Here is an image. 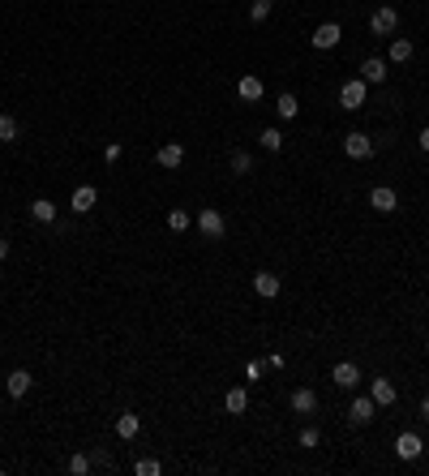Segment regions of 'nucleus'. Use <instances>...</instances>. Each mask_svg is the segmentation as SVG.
<instances>
[{
    "instance_id": "bb28decb",
    "label": "nucleus",
    "mask_w": 429,
    "mask_h": 476,
    "mask_svg": "<svg viewBox=\"0 0 429 476\" xmlns=\"http://www.w3.org/2000/svg\"><path fill=\"white\" fill-rule=\"evenodd\" d=\"M90 468H94V459H90V455H82V451H77V455L69 459V472H73V476H86Z\"/></svg>"
},
{
    "instance_id": "aec40b11",
    "label": "nucleus",
    "mask_w": 429,
    "mask_h": 476,
    "mask_svg": "<svg viewBox=\"0 0 429 476\" xmlns=\"http://www.w3.org/2000/svg\"><path fill=\"white\" fill-rule=\"evenodd\" d=\"M138 429H142L138 412H120L116 416V438H138Z\"/></svg>"
},
{
    "instance_id": "a211bd4d",
    "label": "nucleus",
    "mask_w": 429,
    "mask_h": 476,
    "mask_svg": "<svg viewBox=\"0 0 429 476\" xmlns=\"http://www.w3.org/2000/svg\"><path fill=\"white\" fill-rule=\"evenodd\" d=\"M30 219H35V224H56V202L52 198H35L30 202Z\"/></svg>"
},
{
    "instance_id": "4468645a",
    "label": "nucleus",
    "mask_w": 429,
    "mask_h": 476,
    "mask_svg": "<svg viewBox=\"0 0 429 476\" xmlns=\"http://www.w3.org/2000/svg\"><path fill=\"white\" fill-rule=\"evenodd\" d=\"M35 386V378H30L26 369H13L9 378H5V391H9V399H22V395Z\"/></svg>"
},
{
    "instance_id": "c756f323",
    "label": "nucleus",
    "mask_w": 429,
    "mask_h": 476,
    "mask_svg": "<svg viewBox=\"0 0 429 476\" xmlns=\"http://www.w3.org/2000/svg\"><path fill=\"white\" fill-rule=\"evenodd\" d=\"M120 159H125V146L120 142H107L103 146V163H120Z\"/></svg>"
},
{
    "instance_id": "cd10ccee",
    "label": "nucleus",
    "mask_w": 429,
    "mask_h": 476,
    "mask_svg": "<svg viewBox=\"0 0 429 476\" xmlns=\"http://www.w3.org/2000/svg\"><path fill=\"white\" fill-rule=\"evenodd\" d=\"M133 472H138V476H159V472H164V464H159V459H138Z\"/></svg>"
},
{
    "instance_id": "a878e982",
    "label": "nucleus",
    "mask_w": 429,
    "mask_h": 476,
    "mask_svg": "<svg viewBox=\"0 0 429 476\" xmlns=\"http://www.w3.org/2000/svg\"><path fill=\"white\" fill-rule=\"evenodd\" d=\"M271 5H275V0H253V5H249V22H266V18H271Z\"/></svg>"
},
{
    "instance_id": "ddd939ff",
    "label": "nucleus",
    "mask_w": 429,
    "mask_h": 476,
    "mask_svg": "<svg viewBox=\"0 0 429 476\" xmlns=\"http://www.w3.org/2000/svg\"><path fill=\"white\" fill-rule=\"evenodd\" d=\"M288 404H292V412H300V416H313V412H317V395L309 386H296Z\"/></svg>"
},
{
    "instance_id": "9b49d317",
    "label": "nucleus",
    "mask_w": 429,
    "mask_h": 476,
    "mask_svg": "<svg viewBox=\"0 0 429 476\" xmlns=\"http://www.w3.org/2000/svg\"><path fill=\"white\" fill-rule=\"evenodd\" d=\"M253 292L271 300V296H279V292H283V279H279V275H271V271H258V275H253Z\"/></svg>"
},
{
    "instance_id": "39448f33",
    "label": "nucleus",
    "mask_w": 429,
    "mask_h": 476,
    "mask_svg": "<svg viewBox=\"0 0 429 476\" xmlns=\"http://www.w3.org/2000/svg\"><path fill=\"white\" fill-rule=\"evenodd\" d=\"M343 155L356 159V163H361V159H369V155H374V137H369V133H348V137H343Z\"/></svg>"
},
{
    "instance_id": "b1692460",
    "label": "nucleus",
    "mask_w": 429,
    "mask_h": 476,
    "mask_svg": "<svg viewBox=\"0 0 429 476\" xmlns=\"http://www.w3.org/2000/svg\"><path fill=\"white\" fill-rule=\"evenodd\" d=\"M228 163H232V172H236V176H249V172H253V159H249V150H232V159H228Z\"/></svg>"
},
{
    "instance_id": "20e7f679",
    "label": "nucleus",
    "mask_w": 429,
    "mask_h": 476,
    "mask_svg": "<svg viewBox=\"0 0 429 476\" xmlns=\"http://www.w3.org/2000/svg\"><path fill=\"white\" fill-rule=\"evenodd\" d=\"M395 26H400V13H395L391 5H382V9H374V18H369V30L378 39H387V35H395Z\"/></svg>"
},
{
    "instance_id": "423d86ee",
    "label": "nucleus",
    "mask_w": 429,
    "mask_h": 476,
    "mask_svg": "<svg viewBox=\"0 0 429 476\" xmlns=\"http://www.w3.org/2000/svg\"><path fill=\"white\" fill-rule=\"evenodd\" d=\"M369 206H374L378 215H391L395 206H400V194H395L391 185H378V189H369Z\"/></svg>"
},
{
    "instance_id": "c85d7f7f",
    "label": "nucleus",
    "mask_w": 429,
    "mask_h": 476,
    "mask_svg": "<svg viewBox=\"0 0 429 476\" xmlns=\"http://www.w3.org/2000/svg\"><path fill=\"white\" fill-rule=\"evenodd\" d=\"M0 142H18V120L13 116H0Z\"/></svg>"
},
{
    "instance_id": "473e14b6",
    "label": "nucleus",
    "mask_w": 429,
    "mask_h": 476,
    "mask_svg": "<svg viewBox=\"0 0 429 476\" xmlns=\"http://www.w3.org/2000/svg\"><path fill=\"white\" fill-rule=\"evenodd\" d=\"M421 150H429V124L421 129Z\"/></svg>"
},
{
    "instance_id": "72a5a7b5",
    "label": "nucleus",
    "mask_w": 429,
    "mask_h": 476,
    "mask_svg": "<svg viewBox=\"0 0 429 476\" xmlns=\"http://www.w3.org/2000/svg\"><path fill=\"white\" fill-rule=\"evenodd\" d=\"M421 416L429 421V395H425V399H421Z\"/></svg>"
},
{
    "instance_id": "4be33fe9",
    "label": "nucleus",
    "mask_w": 429,
    "mask_h": 476,
    "mask_svg": "<svg viewBox=\"0 0 429 476\" xmlns=\"http://www.w3.org/2000/svg\"><path fill=\"white\" fill-rule=\"evenodd\" d=\"M275 112H279L283 120H292V116L300 112V99H296V94H279V103H275Z\"/></svg>"
},
{
    "instance_id": "5701e85b",
    "label": "nucleus",
    "mask_w": 429,
    "mask_h": 476,
    "mask_svg": "<svg viewBox=\"0 0 429 476\" xmlns=\"http://www.w3.org/2000/svg\"><path fill=\"white\" fill-rule=\"evenodd\" d=\"M258 142H262V150H271V155H279V150H283V133H279V129H262V133H258Z\"/></svg>"
},
{
    "instance_id": "9d476101",
    "label": "nucleus",
    "mask_w": 429,
    "mask_h": 476,
    "mask_svg": "<svg viewBox=\"0 0 429 476\" xmlns=\"http://www.w3.org/2000/svg\"><path fill=\"white\" fill-rule=\"evenodd\" d=\"M94 202H99V189H94V185H77V189H73V198H69V206H73L77 215L94 211Z\"/></svg>"
},
{
    "instance_id": "dca6fc26",
    "label": "nucleus",
    "mask_w": 429,
    "mask_h": 476,
    "mask_svg": "<svg viewBox=\"0 0 429 476\" xmlns=\"http://www.w3.org/2000/svg\"><path fill=\"white\" fill-rule=\"evenodd\" d=\"M155 159H159V168H181L185 163V146H181V142H164Z\"/></svg>"
},
{
    "instance_id": "1a4fd4ad",
    "label": "nucleus",
    "mask_w": 429,
    "mask_h": 476,
    "mask_svg": "<svg viewBox=\"0 0 429 476\" xmlns=\"http://www.w3.org/2000/svg\"><path fill=\"white\" fill-rule=\"evenodd\" d=\"M330 382H335V386H343V391H352V386L361 382V369H356L352 360H339L335 369H330Z\"/></svg>"
},
{
    "instance_id": "7c9ffc66",
    "label": "nucleus",
    "mask_w": 429,
    "mask_h": 476,
    "mask_svg": "<svg viewBox=\"0 0 429 476\" xmlns=\"http://www.w3.org/2000/svg\"><path fill=\"white\" fill-rule=\"evenodd\" d=\"M300 447H317V429H313V425H305V429H300Z\"/></svg>"
},
{
    "instance_id": "f257e3e1",
    "label": "nucleus",
    "mask_w": 429,
    "mask_h": 476,
    "mask_svg": "<svg viewBox=\"0 0 429 476\" xmlns=\"http://www.w3.org/2000/svg\"><path fill=\"white\" fill-rule=\"evenodd\" d=\"M365 94H369V82H365V77H348L339 86V107L356 112V107H365Z\"/></svg>"
},
{
    "instance_id": "f03ea898",
    "label": "nucleus",
    "mask_w": 429,
    "mask_h": 476,
    "mask_svg": "<svg viewBox=\"0 0 429 476\" xmlns=\"http://www.w3.org/2000/svg\"><path fill=\"white\" fill-rule=\"evenodd\" d=\"M198 232L206 236V241H224L228 224H224V215H219L215 206H206V211H198Z\"/></svg>"
},
{
    "instance_id": "f3484780",
    "label": "nucleus",
    "mask_w": 429,
    "mask_h": 476,
    "mask_svg": "<svg viewBox=\"0 0 429 476\" xmlns=\"http://www.w3.org/2000/svg\"><path fill=\"white\" fill-rule=\"evenodd\" d=\"M262 90H266V86H262V77H253V73H245L241 82H236V94H241L245 103H258V99H262Z\"/></svg>"
},
{
    "instance_id": "393cba45",
    "label": "nucleus",
    "mask_w": 429,
    "mask_h": 476,
    "mask_svg": "<svg viewBox=\"0 0 429 476\" xmlns=\"http://www.w3.org/2000/svg\"><path fill=\"white\" fill-rule=\"evenodd\" d=\"M189 224H194V219H189V211H181V206H177V211H168V228H172V232H189Z\"/></svg>"
},
{
    "instance_id": "f704fd0d",
    "label": "nucleus",
    "mask_w": 429,
    "mask_h": 476,
    "mask_svg": "<svg viewBox=\"0 0 429 476\" xmlns=\"http://www.w3.org/2000/svg\"><path fill=\"white\" fill-rule=\"evenodd\" d=\"M9 258V241H0V262H5Z\"/></svg>"
},
{
    "instance_id": "7ed1b4c3",
    "label": "nucleus",
    "mask_w": 429,
    "mask_h": 476,
    "mask_svg": "<svg viewBox=\"0 0 429 476\" xmlns=\"http://www.w3.org/2000/svg\"><path fill=\"white\" fill-rule=\"evenodd\" d=\"M339 39H343V30H339V22H322L309 35V43L317 47V52H330V47H339Z\"/></svg>"
},
{
    "instance_id": "412c9836",
    "label": "nucleus",
    "mask_w": 429,
    "mask_h": 476,
    "mask_svg": "<svg viewBox=\"0 0 429 476\" xmlns=\"http://www.w3.org/2000/svg\"><path fill=\"white\" fill-rule=\"evenodd\" d=\"M391 65H404V60H412V43L408 39H391Z\"/></svg>"
},
{
    "instance_id": "f8f14e48",
    "label": "nucleus",
    "mask_w": 429,
    "mask_h": 476,
    "mask_svg": "<svg viewBox=\"0 0 429 476\" xmlns=\"http://www.w3.org/2000/svg\"><path fill=\"white\" fill-rule=\"evenodd\" d=\"M421 451H425L421 434H400V438H395V455H400V459H421Z\"/></svg>"
},
{
    "instance_id": "0eeeda50",
    "label": "nucleus",
    "mask_w": 429,
    "mask_h": 476,
    "mask_svg": "<svg viewBox=\"0 0 429 476\" xmlns=\"http://www.w3.org/2000/svg\"><path fill=\"white\" fill-rule=\"evenodd\" d=\"M369 399H374L378 408H391L395 399H400V391H395V382H391V378H374V386H369Z\"/></svg>"
},
{
    "instance_id": "6e6552de",
    "label": "nucleus",
    "mask_w": 429,
    "mask_h": 476,
    "mask_svg": "<svg viewBox=\"0 0 429 476\" xmlns=\"http://www.w3.org/2000/svg\"><path fill=\"white\" fill-rule=\"evenodd\" d=\"M378 416V404L369 399V395H361V399H352V408H348V421L352 425H369Z\"/></svg>"
},
{
    "instance_id": "2eb2a0df",
    "label": "nucleus",
    "mask_w": 429,
    "mask_h": 476,
    "mask_svg": "<svg viewBox=\"0 0 429 476\" xmlns=\"http://www.w3.org/2000/svg\"><path fill=\"white\" fill-rule=\"evenodd\" d=\"M361 77H365L369 86H382V82H387V60H382V56H369V60L361 65Z\"/></svg>"
},
{
    "instance_id": "6ab92c4d",
    "label": "nucleus",
    "mask_w": 429,
    "mask_h": 476,
    "mask_svg": "<svg viewBox=\"0 0 429 476\" xmlns=\"http://www.w3.org/2000/svg\"><path fill=\"white\" fill-rule=\"evenodd\" d=\"M224 408L232 412V416H241V412H249V391H245V386H232V391L224 395Z\"/></svg>"
},
{
    "instance_id": "2f4dec72",
    "label": "nucleus",
    "mask_w": 429,
    "mask_h": 476,
    "mask_svg": "<svg viewBox=\"0 0 429 476\" xmlns=\"http://www.w3.org/2000/svg\"><path fill=\"white\" fill-rule=\"evenodd\" d=\"M245 378H249V382H258V378H262V360H249L245 365Z\"/></svg>"
}]
</instances>
